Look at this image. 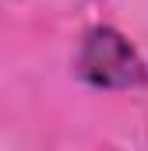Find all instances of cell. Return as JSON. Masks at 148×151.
Masks as SVG:
<instances>
[{
    "instance_id": "1",
    "label": "cell",
    "mask_w": 148,
    "mask_h": 151,
    "mask_svg": "<svg viewBox=\"0 0 148 151\" xmlns=\"http://www.w3.org/2000/svg\"><path fill=\"white\" fill-rule=\"evenodd\" d=\"M74 74L99 91H127V88L148 84V63L123 32H116L110 25H95L85 32L78 46Z\"/></svg>"
}]
</instances>
